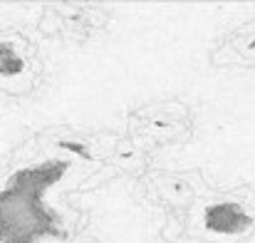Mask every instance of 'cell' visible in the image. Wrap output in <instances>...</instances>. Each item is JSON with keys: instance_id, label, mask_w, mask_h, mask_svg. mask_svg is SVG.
<instances>
[{"instance_id": "obj_1", "label": "cell", "mask_w": 255, "mask_h": 243, "mask_svg": "<svg viewBox=\"0 0 255 243\" xmlns=\"http://www.w3.org/2000/svg\"><path fill=\"white\" fill-rule=\"evenodd\" d=\"M25 67V62L20 57H12V50L2 47V75L5 77H12V75H20Z\"/></svg>"}, {"instance_id": "obj_2", "label": "cell", "mask_w": 255, "mask_h": 243, "mask_svg": "<svg viewBox=\"0 0 255 243\" xmlns=\"http://www.w3.org/2000/svg\"><path fill=\"white\" fill-rule=\"evenodd\" d=\"M60 147L67 149V152H75V154H80V157H85V159H89V152H87L82 144H77V142H62Z\"/></svg>"}]
</instances>
